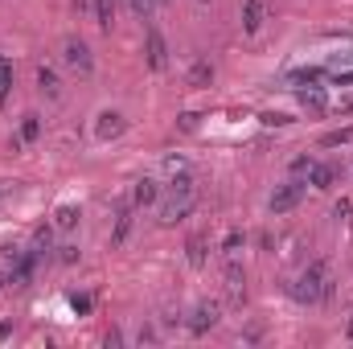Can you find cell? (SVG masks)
Instances as JSON below:
<instances>
[{
  "mask_svg": "<svg viewBox=\"0 0 353 349\" xmlns=\"http://www.w3.org/2000/svg\"><path fill=\"white\" fill-rule=\"evenodd\" d=\"M292 296L300 304H317V300H329L333 296V276H329V263L325 259H313L304 267V276L292 284Z\"/></svg>",
  "mask_w": 353,
  "mask_h": 349,
  "instance_id": "obj_1",
  "label": "cell"
},
{
  "mask_svg": "<svg viewBox=\"0 0 353 349\" xmlns=\"http://www.w3.org/2000/svg\"><path fill=\"white\" fill-rule=\"evenodd\" d=\"M62 58H66V66H70L74 74H90V70H95L90 49H86V41H78V37H70V41L62 45Z\"/></svg>",
  "mask_w": 353,
  "mask_h": 349,
  "instance_id": "obj_2",
  "label": "cell"
},
{
  "mask_svg": "<svg viewBox=\"0 0 353 349\" xmlns=\"http://www.w3.org/2000/svg\"><path fill=\"white\" fill-rule=\"evenodd\" d=\"M300 197H304V185L300 181H288V185H280L276 193H271V214H288V210H296L300 206Z\"/></svg>",
  "mask_w": 353,
  "mask_h": 349,
  "instance_id": "obj_3",
  "label": "cell"
},
{
  "mask_svg": "<svg viewBox=\"0 0 353 349\" xmlns=\"http://www.w3.org/2000/svg\"><path fill=\"white\" fill-rule=\"evenodd\" d=\"M144 53H148V66H152V70H165V66H169V45H165V37H160L156 29L144 33Z\"/></svg>",
  "mask_w": 353,
  "mask_h": 349,
  "instance_id": "obj_4",
  "label": "cell"
},
{
  "mask_svg": "<svg viewBox=\"0 0 353 349\" xmlns=\"http://www.w3.org/2000/svg\"><path fill=\"white\" fill-rule=\"evenodd\" d=\"M189 210H193V197H181V193H169V202L160 206V222H165V226H173V222H181V218H189Z\"/></svg>",
  "mask_w": 353,
  "mask_h": 349,
  "instance_id": "obj_5",
  "label": "cell"
},
{
  "mask_svg": "<svg viewBox=\"0 0 353 349\" xmlns=\"http://www.w3.org/2000/svg\"><path fill=\"white\" fill-rule=\"evenodd\" d=\"M214 325H218V304H210V300H206V304H197V309H193V317H189V333H193V337H202V333H210Z\"/></svg>",
  "mask_w": 353,
  "mask_h": 349,
  "instance_id": "obj_6",
  "label": "cell"
},
{
  "mask_svg": "<svg viewBox=\"0 0 353 349\" xmlns=\"http://www.w3.org/2000/svg\"><path fill=\"white\" fill-rule=\"evenodd\" d=\"M226 292H230V304H234V309H243V300H247V276H243L234 263L226 267Z\"/></svg>",
  "mask_w": 353,
  "mask_h": 349,
  "instance_id": "obj_7",
  "label": "cell"
},
{
  "mask_svg": "<svg viewBox=\"0 0 353 349\" xmlns=\"http://www.w3.org/2000/svg\"><path fill=\"white\" fill-rule=\"evenodd\" d=\"M37 91L45 99H58L62 95V82H58V70L53 66H37Z\"/></svg>",
  "mask_w": 353,
  "mask_h": 349,
  "instance_id": "obj_8",
  "label": "cell"
},
{
  "mask_svg": "<svg viewBox=\"0 0 353 349\" xmlns=\"http://www.w3.org/2000/svg\"><path fill=\"white\" fill-rule=\"evenodd\" d=\"M95 132H99V140H115V136L123 132V115H119V111H103L99 123H95Z\"/></svg>",
  "mask_w": 353,
  "mask_h": 349,
  "instance_id": "obj_9",
  "label": "cell"
},
{
  "mask_svg": "<svg viewBox=\"0 0 353 349\" xmlns=\"http://www.w3.org/2000/svg\"><path fill=\"white\" fill-rule=\"evenodd\" d=\"M263 0H243V29L247 33H259L263 29Z\"/></svg>",
  "mask_w": 353,
  "mask_h": 349,
  "instance_id": "obj_10",
  "label": "cell"
},
{
  "mask_svg": "<svg viewBox=\"0 0 353 349\" xmlns=\"http://www.w3.org/2000/svg\"><path fill=\"white\" fill-rule=\"evenodd\" d=\"M308 181H313V189H333V181H337V169H333V165H317V160H313V169H308Z\"/></svg>",
  "mask_w": 353,
  "mask_h": 349,
  "instance_id": "obj_11",
  "label": "cell"
},
{
  "mask_svg": "<svg viewBox=\"0 0 353 349\" xmlns=\"http://www.w3.org/2000/svg\"><path fill=\"white\" fill-rule=\"evenodd\" d=\"M210 82H214V66L206 58H197L193 70H189V86H210Z\"/></svg>",
  "mask_w": 353,
  "mask_h": 349,
  "instance_id": "obj_12",
  "label": "cell"
},
{
  "mask_svg": "<svg viewBox=\"0 0 353 349\" xmlns=\"http://www.w3.org/2000/svg\"><path fill=\"white\" fill-rule=\"evenodd\" d=\"M156 197H160L156 181H148V177H144V181H136V193H132V202H136V206H152Z\"/></svg>",
  "mask_w": 353,
  "mask_h": 349,
  "instance_id": "obj_13",
  "label": "cell"
},
{
  "mask_svg": "<svg viewBox=\"0 0 353 349\" xmlns=\"http://www.w3.org/2000/svg\"><path fill=\"white\" fill-rule=\"evenodd\" d=\"M95 21H99L103 33H111V25H115V0H95Z\"/></svg>",
  "mask_w": 353,
  "mask_h": 349,
  "instance_id": "obj_14",
  "label": "cell"
},
{
  "mask_svg": "<svg viewBox=\"0 0 353 349\" xmlns=\"http://www.w3.org/2000/svg\"><path fill=\"white\" fill-rule=\"evenodd\" d=\"M127 234H132V210H119V218H115V230H111V247L127 243Z\"/></svg>",
  "mask_w": 353,
  "mask_h": 349,
  "instance_id": "obj_15",
  "label": "cell"
},
{
  "mask_svg": "<svg viewBox=\"0 0 353 349\" xmlns=\"http://www.w3.org/2000/svg\"><path fill=\"white\" fill-rule=\"evenodd\" d=\"M185 255H189L193 267H202V263H206V234H193V239L185 243Z\"/></svg>",
  "mask_w": 353,
  "mask_h": 349,
  "instance_id": "obj_16",
  "label": "cell"
},
{
  "mask_svg": "<svg viewBox=\"0 0 353 349\" xmlns=\"http://www.w3.org/2000/svg\"><path fill=\"white\" fill-rule=\"evenodd\" d=\"M78 218H82V214H78V206H62V210H58V218H53V226H58V230H74V226H78Z\"/></svg>",
  "mask_w": 353,
  "mask_h": 349,
  "instance_id": "obj_17",
  "label": "cell"
},
{
  "mask_svg": "<svg viewBox=\"0 0 353 349\" xmlns=\"http://www.w3.org/2000/svg\"><path fill=\"white\" fill-rule=\"evenodd\" d=\"M8 91H12V62L0 53V107L8 103Z\"/></svg>",
  "mask_w": 353,
  "mask_h": 349,
  "instance_id": "obj_18",
  "label": "cell"
},
{
  "mask_svg": "<svg viewBox=\"0 0 353 349\" xmlns=\"http://www.w3.org/2000/svg\"><path fill=\"white\" fill-rule=\"evenodd\" d=\"M37 136H41V119H37V115H25V123H21V140L33 144Z\"/></svg>",
  "mask_w": 353,
  "mask_h": 349,
  "instance_id": "obj_19",
  "label": "cell"
},
{
  "mask_svg": "<svg viewBox=\"0 0 353 349\" xmlns=\"http://www.w3.org/2000/svg\"><path fill=\"white\" fill-rule=\"evenodd\" d=\"M353 140V128H341V132H329L325 140H321V148H341V144H350Z\"/></svg>",
  "mask_w": 353,
  "mask_h": 349,
  "instance_id": "obj_20",
  "label": "cell"
},
{
  "mask_svg": "<svg viewBox=\"0 0 353 349\" xmlns=\"http://www.w3.org/2000/svg\"><path fill=\"white\" fill-rule=\"evenodd\" d=\"M300 103H304V107H313V111H321L329 99H325V91H300Z\"/></svg>",
  "mask_w": 353,
  "mask_h": 349,
  "instance_id": "obj_21",
  "label": "cell"
},
{
  "mask_svg": "<svg viewBox=\"0 0 353 349\" xmlns=\"http://www.w3.org/2000/svg\"><path fill=\"white\" fill-rule=\"evenodd\" d=\"M132 4V12L140 16V21H152V8H156V0H127Z\"/></svg>",
  "mask_w": 353,
  "mask_h": 349,
  "instance_id": "obj_22",
  "label": "cell"
},
{
  "mask_svg": "<svg viewBox=\"0 0 353 349\" xmlns=\"http://www.w3.org/2000/svg\"><path fill=\"white\" fill-rule=\"evenodd\" d=\"M350 214H353V202L350 197H341V202L333 206V218H337V222H350Z\"/></svg>",
  "mask_w": 353,
  "mask_h": 349,
  "instance_id": "obj_23",
  "label": "cell"
},
{
  "mask_svg": "<svg viewBox=\"0 0 353 349\" xmlns=\"http://www.w3.org/2000/svg\"><path fill=\"white\" fill-rule=\"evenodd\" d=\"M58 259L62 263H78V247H58Z\"/></svg>",
  "mask_w": 353,
  "mask_h": 349,
  "instance_id": "obj_24",
  "label": "cell"
},
{
  "mask_svg": "<svg viewBox=\"0 0 353 349\" xmlns=\"http://www.w3.org/2000/svg\"><path fill=\"white\" fill-rule=\"evenodd\" d=\"M222 247H226V251H239V247H243V234H239V230H230V234H226V243H222Z\"/></svg>",
  "mask_w": 353,
  "mask_h": 349,
  "instance_id": "obj_25",
  "label": "cell"
},
{
  "mask_svg": "<svg viewBox=\"0 0 353 349\" xmlns=\"http://www.w3.org/2000/svg\"><path fill=\"white\" fill-rule=\"evenodd\" d=\"M70 304H74V313H90V296H70Z\"/></svg>",
  "mask_w": 353,
  "mask_h": 349,
  "instance_id": "obj_26",
  "label": "cell"
},
{
  "mask_svg": "<svg viewBox=\"0 0 353 349\" xmlns=\"http://www.w3.org/2000/svg\"><path fill=\"white\" fill-rule=\"evenodd\" d=\"M263 123H271V128H284V123H292V115H263Z\"/></svg>",
  "mask_w": 353,
  "mask_h": 349,
  "instance_id": "obj_27",
  "label": "cell"
},
{
  "mask_svg": "<svg viewBox=\"0 0 353 349\" xmlns=\"http://www.w3.org/2000/svg\"><path fill=\"white\" fill-rule=\"evenodd\" d=\"M308 169H313V160H308V156H296V160H292V173H308Z\"/></svg>",
  "mask_w": 353,
  "mask_h": 349,
  "instance_id": "obj_28",
  "label": "cell"
},
{
  "mask_svg": "<svg viewBox=\"0 0 353 349\" xmlns=\"http://www.w3.org/2000/svg\"><path fill=\"white\" fill-rule=\"evenodd\" d=\"M197 128V115H181V132H193Z\"/></svg>",
  "mask_w": 353,
  "mask_h": 349,
  "instance_id": "obj_29",
  "label": "cell"
},
{
  "mask_svg": "<svg viewBox=\"0 0 353 349\" xmlns=\"http://www.w3.org/2000/svg\"><path fill=\"white\" fill-rule=\"evenodd\" d=\"M8 189H12V185H8V181H0V197H4V193H8Z\"/></svg>",
  "mask_w": 353,
  "mask_h": 349,
  "instance_id": "obj_30",
  "label": "cell"
},
{
  "mask_svg": "<svg viewBox=\"0 0 353 349\" xmlns=\"http://www.w3.org/2000/svg\"><path fill=\"white\" fill-rule=\"evenodd\" d=\"M4 284H8V276H0V288H4Z\"/></svg>",
  "mask_w": 353,
  "mask_h": 349,
  "instance_id": "obj_31",
  "label": "cell"
},
{
  "mask_svg": "<svg viewBox=\"0 0 353 349\" xmlns=\"http://www.w3.org/2000/svg\"><path fill=\"white\" fill-rule=\"evenodd\" d=\"M350 341H353V317H350Z\"/></svg>",
  "mask_w": 353,
  "mask_h": 349,
  "instance_id": "obj_32",
  "label": "cell"
}]
</instances>
